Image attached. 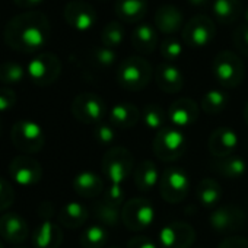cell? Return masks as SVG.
I'll use <instances>...</instances> for the list:
<instances>
[{
	"label": "cell",
	"mask_w": 248,
	"mask_h": 248,
	"mask_svg": "<svg viewBox=\"0 0 248 248\" xmlns=\"http://www.w3.org/2000/svg\"><path fill=\"white\" fill-rule=\"evenodd\" d=\"M51 25L46 14L40 11H27L11 18L3 31V40L8 47L25 54L37 53L50 40Z\"/></svg>",
	"instance_id": "1"
},
{
	"label": "cell",
	"mask_w": 248,
	"mask_h": 248,
	"mask_svg": "<svg viewBox=\"0 0 248 248\" xmlns=\"http://www.w3.org/2000/svg\"><path fill=\"white\" fill-rule=\"evenodd\" d=\"M115 76L117 83L123 89L138 92L151 83L154 78V69L145 57L130 56L120 62Z\"/></svg>",
	"instance_id": "2"
},
{
	"label": "cell",
	"mask_w": 248,
	"mask_h": 248,
	"mask_svg": "<svg viewBox=\"0 0 248 248\" xmlns=\"http://www.w3.org/2000/svg\"><path fill=\"white\" fill-rule=\"evenodd\" d=\"M135 158L127 148L114 146L108 149L101 161V170L104 177L109 183L123 184L133 175L135 171Z\"/></svg>",
	"instance_id": "3"
},
{
	"label": "cell",
	"mask_w": 248,
	"mask_h": 248,
	"mask_svg": "<svg viewBox=\"0 0 248 248\" xmlns=\"http://www.w3.org/2000/svg\"><path fill=\"white\" fill-rule=\"evenodd\" d=\"M212 73L216 82L226 88H236L245 76V67L241 57L231 50L219 51L212 62Z\"/></svg>",
	"instance_id": "4"
},
{
	"label": "cell",
	"mask_w": 248,
	"mask_h": 248,
	"mask_svg": "<svg viewBox=\"0 0 248 248\" xmlns=\"http://www.w3.org/2000/svg\"><path fill=\"white\" fill-rule=\"evenodd\" d=\"M154 154L162 162H175L180 159L187 148L188 140L184 130H180L174 126H167L155 135L154 139Z\"/></svg>",
	"instance_id": "5"
},
{
	"label": "cell",
	"mask_w": 248,
	"mask_h": 248,
	"mask_svg": "<svg viewBox=\"0 0 248 248\" xmlns=\"http://www.w3.org/2000/svg\"><path fill=\"white\" fill-rule=\"evenodd\" d=\"M155 220V206L145 197H133L121 207V222L129 231L140 232Z\"/></svg>",
	"instance_id": "6"
},
{
	"label": "cell",
	"mask_w": 248,
	"mask_h": 248,
	"mask_svg": "<svg viewBox=\"0 0 248 248\" xmlns=\"http://www.w3.org/2000/svg\"><path fill=\"white\" fill-rule=\"evenodd\" d=\"M11 139L14 146L25 155L40 152L46 143L43 127L32 120L16 121L11 130Z\"/></svg>",
	"instance_id": "7"
},
{
	"label": "cell",
	"mask_w": 248,
	"mask_h": 248,
	"mask_svg": "<svg viewBox=\"0 0 248 248\" xmlns=\"http://www.w3.org/2000/svg\"><path fill=\"white\" fill-rule=\"evenodd\" d=\"M70 111L79 123L91 124V126L102 123L108 115L104 99L93 92H82L76 95L72 101Z\"/></svg>",
	"instance_id": "8"
},
{
	"label": "cell",
	"mask_w": 248,
	"mask_h": 248,
	"mask_svg": "<svg viewBox=\"0 0 248 248\" xmlns=\"http://www.w3.org/2000/svg\"><path fill=\"white\" fill-rule=\"evenodd\" d=\"M161 197L171 204L180 203L186 199L190 190V177L181 167L170 165L164 170L159 178Z\"/></svg>",
	"instance_id": "9"
},
{
	"label": "cell",
	"mask_w": 248,
	"mask_h": 248,
	"mask_svg": "<svg viewBox=\"0 0 248 248\" xmlns=\"http://www.w3.org/2000/svg\"><path fill=\"white\" fill-rule=\"evenodd\" d=\"M27 73L34 85L50 86L62 75V62L54 53H40L28 63Z\"/></svg>",
	"instance_id": "10"
},
{
	"label": "cell",
	"mask_w": 248,
	"mask_h": 248,
	"mask_svg": "<svg viewBox=\"0 0 248 248\" xmlns=\"http://www.w3.org/2000/svg\"><path fill=\"white\" fill-rule=\"evenodd\" d=\"M216 35V27L207 15H194L183 28V40L193 48L209 46Z\"/></svg>",
	"instance_id": "11"
},
{
	"label": "cell",
	"mask_w": 248,
	"mask_h": 248,
	"mask_svg": "<svg viewBox=\"0 0 248 248\" xmlns=\"http://www.w3.org/2000/svg\"><path fill=\"white\" fill-rule=\"evenodd\" d=\"M196 241V231L187 222H171L158 233L159 248H191Z\"/></svg>",
	"instance_id": "12"
},
{
	"label": "cell",
	"mask_w": 248,
	"mask_h": 248,
	"mask_svg": "<svg viewBox=\"0 0 248 248\" xmlns=\"http://www.w3.org/2000/svg\"><path fill=\"white\" fill-rule=\"evenodd\" d=\"M43 174L44 171L41 164L31 155H18L9 164L11 178L22 187H31L38 184L43 178Z\"/></svg>",
	"instance_id": "13"
},
{
	"label": "cell",
	"mask_w": 248,
	"mask_h": 248,
	"mask_svg": "<svg viewBox=\"0 0 248 248\" xmlns=\"http://www.w3.org/2000/svg\"><path fill=\"white\" fill-rule=\"evenodd\" d=\"M245 215L241 207L235 204H223L219 207H215L209 215V223L210 228L223 235L233 233L239 231L244 225Z\"/></svg>",
	"instance_id": "14"
},
{
	"label": "cell",
	"mask_w": 248,
	"mask_h": 248,
	"mask_svg": "<svg viewBox=\"0 0 248 248\" xmlns=\"http://www.w3.org/2000/svg\"><path fill=\"white\" fill-rule=\"evenodd\" d=\"M63 18L73 30L86 32L96 24V11L83 0H72L63 9Z\"/></svg>",
	"instance_id": "15"
},
{
	"label": "cell",
	"mask_w": 248,
	"mask_h": 248,
	"mask_svg": "<svg viewBox=\"0 0 248 248\" xmlns=\"http://www.w3.org/2000/svg\"><path fill=\"white\" fill-rule=\"evenodd\" d=\"M200 112V105L187 96L177 98L170 107H168V121L171 123V126L184 130L190 127L191 124H194L199 118Z\"/></svg>",
	"instance_id": "16"
},
{
	"label": "cell",
	"mask_w": 248,
	"mask_h": 248,
	"mask_svg": "<svg viewBox=\"0 0 248 248\" xmlns=\"http://www.w3.org/2000/svg\"><path fill=\"white\" fill-rule=\"evenodd\" d=\"M238 143V135L231 127H216L207 139V149L215 159H219L235 155Z\"/></svg>",
	"instance_id": "17"
},
{
	"label": "cell",
	"mask_w": 248,
	"mask_h": 248,
	"mask_svg": "<svg viewBox=\"0 0 248 248\" xmlns=\"http://www.w3.org/2000/svg\"><path fill=\"white\" fill-rule=\"evenodd\" d=\"M0 236L11 244H22L30 236V226L19 213L8 212L0 216Z\"/></svg>",
	"instance_id": "18"
},
{
	"label": "cell",
	"mask_w": 248,
	"mask_h": 248,
	"mask_svg": "<svg viewBox=\"0 0 248 248\" xmlns=\"http://www.w3.org/2000/svg\"><path fill=\"white\" fill-rule=\"evenodd\" d=\"M142 118V111L132 102H120L108 111V123L117 130L133 129Z\"/></svg>",
	"instance_id": "19"
},
{
	"label": "cell",
	"mask_w": 248,
	"mask_h": 248,
	"mask_svg": "<svg viewBox=\"0 0 248 248\" xmlns=\"http://www.w3.org/2000/svg\"><path fill=\"white\" fill-rule=\"evenodd\" d=\"M155 82L158 88L170 95L178 93L184 86V76L181 70L172 63H161L155 69Z\"/></svg>",
	"instance_id": "20"
},
{
	"label": "cell",
	"mask_w": 248,
	"mask_h": 248,
	"mask_svg": "<svg viewBox=\"0 0 248 248\" xmlns=\"http://www.w3.org/2000/svg\"><path fill=\"white\" fill-rule=\"evenodd\" d=\"M155 27L158 31H161L165 35H174L177 34L184 22L183 12L174 6V5H162L156 9L155 18H154Z\"/></svg>",
	"instance_id": "21"
},
{
	"label": "cell",
	"mask_w": 248,
	"mask_h": 248,
	"mask_svg": "<svg viewBox=\"0 0 248 248\" xmlns=\"http://www.w3.org/2000/svg\"><path fill=\"white\" fill-rule=\"evenodd\" d=\"M63 242V229L51 220H43L32 233L35 248H59Z\"/></svg>",
	"instance_id": "22"
},
{
	"label": "cell",
	"mask_w": 248,
	"mask_h": 248,
	"mask_svg": "<svg viewBox=\"0 0 248 248\" xmlns=\"http://www.w3.org/2000/svg\"><path fill=\"white\" fill-rule=\"evenodd\" d=\"M73 190L83 199H95L105 190L102 178L92 171H82L73 178Z\"/></svg>",
	"instance_id": "23"
},
{
	"label": "cell",
	"mask_w": 248,
	"mask_h": 248,
	"mask_svg": "<svg viewBox=\"0 0 248 248\" xmlns=\"http://www.w3.org/2000/svg\"><path fill=\"white\" fill-rule=\"evenodd\" d=\"M148 14V0H115V15L126 24H138Z\"/></svg>",
	"instance_id": "24"
},
{
	"label": "cell",
	"mask_w": 248,
	"mask_h": 248,
	"mask_svg": "<svg viewBox=\"0 0 248 248\" xmlns=\"http://www.w3.org/2000/svg\"><path fill=\"white\" fill-rule=\"evenodd\" d=\"M212 170L215 174L226 180H238L247 174V162L242 156L232 155L226 158H219L212 162Z\"/></svg>",
	"instance_id": "25"
},
{
	"label": "cell",
	"mask_w": 248,
	"mask_h": 248,
	"mask_svg": "<svg viewBox=\"0 0 248 248\" xmlns=\"http://www.w3.org/2000/svg\"><path fill=\"white\" fill-rule=\"evenodd\" d=\"M159 178L161 175H159L158 167L149 159H145L135 167V171H133L135 186L138 190L143 193L154 190L159 184Z\"/></svg>",
	"instance_id": "26"
},
{
	"label": "cell",
	"mask_w": 248,
	"mask_h": 248,
	"mask_svg": "<svg viewBox=\"0 0 248 248\" xmlns=\"http://www.w3.org/2000/svg\"><path fill=\"white\" fill-rule=\"evenodd\" d=\"M132 46L140 54H151L158 46L156 28L151 24H140L132 32Z\"/></svg>",
	"instance_id": "27"
},
{
	"label": "cell",
	"mask_w": 248,
	"mask_h": 248,
	"mask_svg": "<svg viewBox=\"0 0 248 248\" xmlns=\"http://www.w3.org/2000/svg\"><path fill=\"white\" fill-rule=\"evenodd\" d=\"M88 217H89L88 207L79 202H69L67 204H64L60 209V212L57 215L59 223L69 229H76V228L83 226L86 223Z\"/></svg>",
	"instance_id": "28"
},
{
	"label": "cell",
	"mask_w": 248,
	"mask_h": 248,
	"mask_svg": "<svg viewBox=\"0 0 248 248\" xmlns=\"http://www.w3.org/2000/svg\"><path fill=\"white\" fill-rule=\"evenodd\" d=\"M212 11L219 24L231 25L241 18L244 8L241 0H213Z\"/></svg>",
	"instance_id": "29"
},
{
	"label": "cell",
	"mask_w": 248,
	"mask_h": 248,
	"mask_svg": "<svg viewBox=\"0 0 248 248\" xmlns=\"http://www.w3.org/2000/svg\"><path fill=\"white\" fill-rule=\"evenodd\" d=\"M196 196H197L199 203L203 207L215 209V206L223 197V190H222L220 184L216 180H213L210 177H206L199 183L197 190H196Z\"/></svg>",
	"instance_id": "30"
},
{
	"label": "cell",
	"mask_w": 248,
	"mask_h": 248,
	"mask_svg": "<svg viewBox=\"0 0 248 248\" xmlns=\"http://www.w3.org/2000/svg\"><path fill=\"white\" fill-rule=\"evenodd\" d=\"M92 212L98 223H101L105 228L117 226L121 220V207H117L114 204L107 203L105 200H96L92 204Z\"/></svg>",
	"instance_id": "31"
},
{
	"label": "cell",
	"mask_w": 248,
	"mask_h": 248,
	"mask_svg": "<svg viewBox=\"0 0 248 248\" xmlns=\"http://www.w3.org/2000/svg\"><path fill=\"white\" fill-rule=\"evenodd\" d=\"M142 121L148 130L158 133L167 127L168 114L159 104H146L142 109Z\"/></svg>",
	"instance_id": "32"
},
{
	"label": "cell",
	"mask_w": 248,
	"mask_h": 248,
	"mask_svg": "<svg viewBox=\"0 0 248 248\" xmlns=\"http://www.w3.org/2000/svg\"><path fill=\"white\" fill-rule=\"evenodd\" d=\"M108 242V229L101 223L89 225L83 229L79 238L82 248H104Z\"/></svg>",
	"instance_id": "33"
},
{
	"label": "cell",
	"mask_w": 248,
	"mask_h": 248,
	"mask_svg": "<svg viewBox=\"0 0 248 248\" xmlns=\"http://www.w3.org/2000/svg\"><path fill=\"white\" fill-rule=\"evenodd\" d=\"M228 93L222 89H210L204 92L200 101V108L207 115L220 114L228 107Z\"/></svg>",
	"instance_id": "34"
},
{
	"label": "cell",
	"mask_w": 248,
	"mask_h": 248,
	"mask_svg": "<svg viewBox=\"0 0 248 248\" xmlns=\"http://www.w3.org/2000/svg\"><path fill=\"white\" fill-rule=\"evenodd\" d=\"M124 41V28L120 21H109L101 31V43L104 47L115 50Z\"/></svg>",
	"instance_id": "35"
},
{
	"label": "cell",
	"mask_w": 248,
	"mask_h": 248,
	"mask_svg": "<svg viewBox=\"0 0 248 248\" xmlns=\"http://www.w3.org/2000/svg\"><path fill=\"white\" fill-rule=\"evenodd\" d=\"M25 70L21 63L5 62L0 64V82L5 85H18L24 80Z\"/></svg>",
	"instance_id": "36"
},
{
	"label": "cell",
	"mask_w": 248,
	"mask_h": 248,
	"mask_svg": "<svg viewBox=\"0 0 248 248\" xmlns=\"http://www.w3.org/2000/svg\"><path fill=\"white\" fill-rule=\"evenodd\" d=\"M95 142L101 146H111L117 142L118 139V132L114 126H111L109 123H99L93 127V133H92Z\"/></svg>",
	"instance_id": "37"
},
{
	"label": "cell",
	"mask_w": 248,
	"mask_h": 248,
	"mask_svg": "<svg viewBox=\"0 0 248 248\" xmlns=\"http://www.w3.org/2000/svg\"><path fill=\"white\" fill-rule=\"evenodd\" d=\"M91 60L92 63L99 69H108L115 64L117 62V53L112 48L108 47H95L91 51Z\"/></svg>",
	"instance_id": "38"
},
{
	"label": "cell",
	"mask_w": 248,
	"mask_h": 248,
	"mask_svg": "<svg viewBox=\"0 0 248 248\" xmlns=\"http://www.w3.org/2000/svg\"><path fill=\"white\" fill-rule=\"evenodd\" d=\"M161 56L165 59L167 63H172L175 60H178L183 54V44L180 43V40L174 38V37H168L161 43Z\"/></svg>",
	"instance_id": "39"
},
{
	"label": "cell",
	"mask_w": 248,
	"mask_h": 248,
	"mask_svg": "<svg viewBox=\"0 0 248 248\" xmlns=\"http://www.w3.org/2000/svg\"><path fill=\"white\" fill-rule=\"evenodd\" d=\"M102 200H105L109 204H114L117 207H121L126 203V191L123 188V184L109 183L108 187H105L102 193Z\"/></svg>",
	"instance_id": "40"
},
{
	"label": "cell",
	"mask_w": 248,
	"mask_h": 248,
	"mask_svg": "<svg viewBox=\"0 0 248 248\" xmlns=\"http://www.w3.org/2000/svg\"><path fill=\"white\" fill-rule=\"evenodd\" d=\"M15 202V188L3 177H0V212L8 210Z\"/></svg>",
	"instance_id": "41"
},
{
	"label": "cell",
	"mask_w": 248,
	"mask_h": 248,
	"mask_svg": "<svg viewBox=\"0 0 248 248\" xmlns=\"http://www.w3.org/2000/svg\"><path fill=\"white\" fill-rule=\"evenodd\" d=\"M233 40V46L236 48V51L245 57H248V25H238L233 31L232 35Z\"/></svg>",
	"instance_id": "42"
},
{
	"label": "cell",
	"mask_w": 248,
	"mask_h": 248,
	"mask_svg": "<svg viewBox=\"0 0 248 248\" xmlns=\"http://www.w3.org/2000/svg\"><path fill=\"white\" fill-rule=\"evenodd\" d=\"M16 101H18V96L12 88H9V86L0 88V112L12 109L15 107Z\"/></svg>",
	"instance_id": "43"
},
{
	"label": "cell",
	"mask_w": 248,
	"mask_h": 248,
	"mask_svg": "<svg viewBox=\"0 0 248 248\" xmlns=\"http://www.w3.org/2000/svg\"><path fill=\"white\" fill-rule=\"evenodd\" d=\"M127 248H159V245L146 235H136L129 239Z\"/></svg>",
	"instance_id": "44"
},
{
	"label": "cell",
	"mask_w": 248,
	"mask_h": 248,
	"mask_svg": "<svg viewBox=\"0 0 248 248\" xmlns=\"http://www.w3.org/2000/svg\"><path fill=\"white\" fill-rule=\"evenodd\" d=\"M217 248H248V239L236 235H229L220 241Z\"/></svg>",
	"instance_id": "45"
},
{
	"label": "cell",
	"mask_w": 248,
	"mask_h": 248,
	"mask_svg": "<svg viewBox=\"0 0 248 248\" xmlns=\"http://www.w3.org/2000/svg\"><path fill=\"white\" fill-rule=\"evenodd\" d=\"M54 212V206L50 202H43L38 207V215L44 217V220H50V217L53 216Z\"/></svg>",
	"instance_id": "46"
},
{
	"label": "cell",
	"mask_w": 248,
	"mask_h": 248,
	"mask_svg": "<svg viewBox=\"0 0 248 248\" xmlns=\"http://www.w3.org/2000/svg\"><path fill=\"white\" fill-rule=\"evenodd\" d=\"M44 0H14V3L22 9H28V11H32V8H37L40 6Z\"/></svg>",
	"instance_id": "47"
},
{
	"label": "cell",
	"mask_w": 248,
	"mask_h": 248,
	"mask_svg": "<svg viewBox=\"0 0 248 248\" xmlns=\"http://www.w3.org/2000/svg\"><path fill=\"white\" fill-rule=\"evenodd\" d=\"M187 2L194 8H206L210 3V0H187Z\"/></svg>",
	"instance_id": "48"
},
{
	"label": "cell",
	"mask_w": 248,
	"mask_h": 248,
	"mask_svg": "<svg viewBox=\"0 0 248 248\" xmlns=\"http://www.w3.org/2000/svg\"><path fill=\"white\" fill-rule=\"evenodd\" d=\"M244 121L247 123V126H248V101L245 102V107H244Z\"/></svg>",
	"instance_id": "49"
},
{
	"label": "cell",
	"mask_w": 248,
	"mask_h": 248,
	"mask_svg": "<svg viewBox=\"0 0 248 248\" xmlns=\"http://www.w3.org/2000/svg\"><path fill=\"white\" fill-rule=\"evenodd\" d=\"M244 19H245V22H247V25H248V8H247L245 12H244Z\"/></svg>",
	"instance_id": "50"
},
{
	"label": "cell",
	"mask_w": 248,
	"mask_h": 248,
	"mask_svg": "<svg viewBox=\"0 0 248 248\" xmlns=\"http://www.w3.org/2000/svg\"><path fill=\"white\" fill-rule=\"evenodd\" d=\"M2 132H3V127H2V121H0V136H2Z\"/></svg>",
	"instance_id": "51"
},
{
	"label": "cell",
	"mask_w": 248,
	"mask_h": 248,
	"mask_svg": "<svg viewBox=\"0 0 248 248\" xmlns=\"http://www.w3.org/2000/svg\"><path fill=\"white\" fill-rule=\"evenodd\" d=\"M0 248H5V247H3V242H2V241H0Z\"/></svg>",
	"instance_id": "52"
},
{
	"label": "cell",
	"mask_w": 248,
	"mask_h": 248,
	"mask_svg": "<svg viewBox=\"0 0 248 248\" xmlns=\"http://www.w3.org/2000/svg\"><path fill=\"white\" fill-rule=\"evenodd\" d=\"M108 248H120V247H115V245H112V247H108Z\"/></svg>",
	"instance_id": "53"
},
{
	"label": "cell",
	"mask_w": 248,
	"mask_h": 248,
	"mask_svg": "<svg viewBox=\"0 0 248 248\" xmlns=\"http://www.w3.org/2000/svg\"><path fill=\"white\" fill-rule=\"evenodd\" d=\"M12 248H25V247H12Z\"/></svg>",
	"instance_id": "54"
},
{
	"label": "cell",
	"mask_w": 248,
	"mask_h": 248,
	"mask_svg": "<svg viewBox=\"0 0 248 248\" xmlns=\"http://www.w3.org/2000/svg\"><path fill=\"white\" fill-rule=\"evenodd\" d=\"M191 248H193V247H191ZM200 248H202V247H200Z\"/></svg>",
	"instance_id": "55"
}]
</instances>
